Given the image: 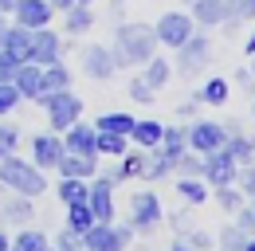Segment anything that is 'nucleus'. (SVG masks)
Returning <instances> with one entry per match:
<instances>
[{
  "label": "nucleus",
  "mask_w": 255,
  "mask_h": 251,
  "mask_svg": "<svg viewBox=\"0 0 255 251\" xmlns=\"http://www.w3.org/2000/svg\"><path fill=\"white\" fill-rule=\"evenodd\" d=\"M110 55H114L118 67H141L145 59L157 55V35H153L149 24H122V28L114 31Z\"/></svg>",
  "instance_id": "obj_1"
},
{
  "label": "nucleus",
  "mask_w": 255,
  "mask_h": 251,
  "mask_svg": "<svg viewBox=\"0 0 255 251\" xmlns=\"http://www.w3.org/2000/svg\"><path fill=\"white\" fill-rule=\"evenodd\" d=\"M0 185L20 192V196H39V192H47V177H43V169L35 161L28 165L16 153H8V157H0Z\"/></svg>",
  "instance_id": "obj_2"
},
{
  "label": "nucleus",
  "mask_w": 255,
  "mask_h": 251,
  "mask_svg": "<svg viewBox=\"0 0 255 251\" xmlns=\"http://www.w3.org/2000/svg\"><path fill=\"white\" fill-rule=\"evenodd\" d=\"M35 102L47 110V122H51L55 133H63L67 126H75L79 114H83V98H79L75 91H43Z\"/></svg>",
  "instance_id": "obj_3"
},
{
  "label": "nucleus",
  "mask_w": 255,
  "mask_h": 251,
  "mask_svg": "<svg viewBox=\"0 0 255 251\" xmlns=\"http://www.w3.org/2000/svg\"><path fill=\"white\" fill-rule=\"evenodd\" d=\"M129 240H133V228H114V224H98V220L79 236L83 251H126Z\"/></svg>",
  "instance_id": "obj_4"
},
{
  "label": "nucleus",
  "mask_w": 255,
  "mask_h": 251,
  "mask_svg": "<svg viewBox=\"0 0 255 251\" xmlns=\"http://www.w3.org/2000/svg\"><path fill=\"white\" fill-rule=\"evenodd\" d=\"M208 59H212V39H208L204 31H192L189 39L177 47V67H173V71L189 79V75H196V71H204Z\"/></svg>",
  "instance_id": "obj_5"
},
{
  "label": "nucleus",
  "mask_w": 255,
  "mask_h": 251,
  "mask_svg": "<svg viewBox=\"0 0 255 251\" xmlns=\"http://www.w3.org/2000/svg\"><path fill=\"white\" fill-rule=\"evenodd\" d=\"M165 216V208H161V196L157 192H137V196H129V228L133 232H153Z\"/></svg>",
  "instance_id": "obj_6"
},
{
  "label": "nucleus",
  "mask_w": 255,
  "mask_h": 251,
  "mask_svg": "<svg viewBox=\"0 0 255 251\" xmlns=\"http://www.w3.org/2000/svg\"><path fill=\"white\" fill-rule=\"evenodd\" d=\"M236 161L228 149H212V153L200 157V177H204V185L208 188H220V185H236Z\"/></svg>",
  "instance_id": "obj_7"
},
{
  "label": "nucleus",
  "mask_w": 255,
  "mask_h": 251,
  "mask_svg": "<svg viewBox=\"0 0 255 251\" xmlns=\"http://www.w3.org/2000/svg\"><path fill=\"white\" fill-rule=\"evenodd\" d=\"M192 31H196V24H192L189 12H165L157 24H153V35H157V43H165V47H181L185 39H189Z\"/></svg>",
  "instance_id": "obj_8"
},
{
  "label": "nucleus",
  "mask_w": 255,
  "mask_h": 251,
  "mask_svg": "<svg viewBox=\"0 0 255 251\" xmlns=\"http://www.w3.org/2000/svg\"><path fill=\"white\" fill-rule=\"evenodd\" d=\"M87 208L98 224H114V185L106 177H91V188H87Z\"/></svg>",
  "instance_id": "obj_9"
},
{
  "label": "nucleus",
  "mask_w": 255,
  "mask_h": 251,
  "mask_svg": "<svg viewBox=\"0 0 255 251\" xmlns=\"http://www.w3.org/2000/svg\"><path fill=\"white\" fill-rule=\"evenodd\" d=\"M0 51H4V55H8L12 63H32V51H35V28H24V24H8Z\"/></svg>",
  "instance_id": "obj_10"
},
{
  "label": "nucleus",
  "mask_w": 255,
  "mask_h": 251,
  "mask_svg": "<svg viewBox=\"0 0 255 251\" xmlns=\"http://www.w3.org/2000/svg\"><path fill=\"white\" fill-rule=\"evenodd\" d=\"M224 141H228V126L220 122H192L189 126V149L192 153H212V149H224Z\"/></svg>",
  "instance_id": "obj_11"
},
{
  "label": "nucleus",
  "mask_w": 255,
  "mask_h": 251,
  "mask_svg": "<svg viewBox=\"0 0 255 251\" xmlns=\"http://www.w3.org/2000/svg\"><path fill=\"white\" fill-rule=\"evenodd\" d=\"M63 153H67V145H63V137H59L55 129L32 137V161L39 165V169H55V165L63 161Z\"/></svg>",
  "instance_id": "obj_12"
},
{
  "label": "nucleus",
  "mask_w": 255,
  "mask_h": 251,
  "mask_svg": "<svg viewBox=\"0 0 255 251\" xmlns=\"http://www.w3.org/2000/svg\"><path fill=\"white\" fill-rule=\"evenodd\" d=\"M83 71H87V79H98V83H106V79H114L118 63H114V55H110V47H102V43H91V47H83Z\"/></svg>",
  "instance_id": "obj_13"
},
{
  "label": "nucleus",
  "mask_w": 255,
  "mask_h": 251,
  "mask_svg": "<svg viewBox=\"0 0 255 251\" xmlns=\"http://www.w3.org/2000/svg\"><path fill=\"white\" fill-rule=\"evenodd\" d=\"M12 16H16V24H24V28H47L51 24V16H55V8L47 4V0H16V8H12Z\"/></svg>",
  "instance_id": "obj_14"
},
{
  "label": "nucleus",
  "mask_w": 255,
  "mask_h": 251,
  "mask_svg": "<svg viewBox=\"0 0 255 251\" xmlns=\"http://www.w3.org/2000/svg\"><path fill=\"white\" fill-rule=\"evenodd\" d=\"M12 87L20 91V98L35 102V98L43 94V67H39V63H20L16 75H12Z\"/></svg>",
  "instance_id": "obj_15"
},
{
  "label": "nucleus",
  "mask_w": 255,
  "mask_h": 251,
  "mask_svg": "<svg viewBox=\"0 0 255 251\" xmlns=\"http://www.w3.org/2000/svg\"><path fill=\"white\" fill-rule=\"evenodd\" d=\"M63 145H67V153L98 157V145H95V126H83V122L67 126V129H63Z\"/></svg>",
  "instance_id": "obj_16"
},
{
  "label": "nucleus",
  "mask_w": 255,
  "mask_h": 251,
  "mask_svg": "<svg viewBox=\"0 0 255 251\" xmlns=\"http://www.w3.org/2000/svg\"><path fill=\"white\" fill-rule=\"evenodd\" d=\"M192 24H200V28H216L228 20V0H192Z\"/></svg>",
  "instance_id": "obj_17"
},
{
  "label": "nucleus",
  "mask_w": 255,
  "mask_h": 251,
  "mask_svg": "<svg viewBox=\"0 0 255 251\" xmlns=\"http://www.w3.org/2000/svg\"><path fill=\"white\" fill-rule=\"evenodd\" d=\"M63 59V43H59V35L47 28L35 31V51H32V63H39V67H47V63Z\"/></svg>",
  "instance_id": "obj_18"
},
{
  "label": "nucleus",
  "mask_w": 255,
  "mask_h": 251,
  "mask_svg": "<svg viewBox=\"0 0 255 251\" xmlns=\"http://www.w3.org/2000/svg\"><path fill=\"white\" fill-rule=\"evenodd\" d=\"M59 177H79V181H91L98 173V157H83V153H63V161L55 165Z\"/></svg>",
  "instance_id": "obj_19"
},
{
  "label": "nucleus",
  "mask_w": 255,
  "mask_h": 251,
  "mask_svg": "<svg viewBox=\"0 0 255 251\" xmlns=\"http://www.w3.org/2000/svg\"><path fill=\"white\" fill-rule=\"evenodd\" d=\"M161 153L169 157L173 165H177V157L189 149V129H181V126H165V133H161Z\"/></svg>",
  "instance_id": "obj_20"
},
{
  "label": "nucleus",
  "mask_w": 255,
  "mask_h": 251,
  "mask_svg": "<svg viewBox=\"0 0 255 251\" xmlns=\"http://www.w3.org/2000/svg\"><path fill=\"white\" fill-rule=\"evenodd\" d=\"M224 149L232 153V161H236V165H248V161H255V137H244L240 129H228Z\"/></svg>",
  "instance_id": "obj_21"
},
{
  "label": "nucleus",
  "mask_w": 255,
  "mask_h": 251,
  "mask_svg": "<svg viewBox=\"0 0 255 251\" xmlns=\"http://www.w3.org/2000/svg\"><path fill=\"white\" fill-rule=\"evenodd\" d=\"M161 133H165V126L157 122V118H145V122H133V129H129V137L141 145V149H157L161 145Z\"/></svg>",
  "instance_id": "obj_22"
},
{
  "label": "nucleus",
  "mask_w": 255,
  "mask_h": 251,
  "mask_svg": "<svg viewBox=\"0 0 255 251\" xmlns=\"http://www.w3.org/2000/svg\"><path fill=\"white\" fill-rule=\"evenodd\" d=\"M169 173H173V161L161 153V149L141 153V173H137V177H145V181H161V177H169Z\"/></svg>",
  "instance_id": "obj_23"
},
{
  "label": "nucleus",
  "mask_w": 255,
  "mask_h": 251,
  "mask_svg": "<svg viewBox=\"0 0 255 251\" xmlns=\"http://www.w3.org/2000/svg\"><path fill=\"white\" fill-rule=\"evenodd\" d=\"M141 67H145V71H141V83H145L149 91H161V87L169 83V75H173L169 59H157V55H153V59H145Z\"/></svg>",
  "instance_id": "obj_24"
},
{
  "label": "nucleus",
  "mask_w": 255,
  "mask_h": 251,
  "mask_svg": "<svg viewBox=\"0 0 255 251\" xmlns=\"http://www.w3.org/2000/svg\"><path fill=\"white\" fill-rule=\"evenodd\" d=\"M177 196H181L185 204H204V200H208L204 177H181V181H177Z\"/></svg>",
  "instance_id": "obj_25"
},
{
  "label": "nucleus",
  "mask_w": 255,
  "mask_h": 251,
  "mask_svg": "<svg viewBox=\"0 0 255 251\" xmlns=\"http://www.w3.org/2000/svg\"><path fill=\"white\" fill-rule=\"evenodd\" d=\"M126 133H106V129H95V145H98V157H122L126 153Z\"/></svg>",
  "instance_id": "obj_26"
},
{
  "label": "nucleus",
  "mask_w": 255,
  "mask_h": 251,
  "mask_svg": "<svg viewBox=\"0 0 255 251\" xmlns=\"http://www.w3.org/2000/svg\"><path fill=\"white\" fill-rule=\"evenodd\" d=\"M0 216H8L12 224H20V228H24V224H32V196H20V192H16V196L0 208Z\"/></svg>",
  "instance_id": "obj_27"
},
{
  "label": "nucleus",
  "mask_w": 255,
  "mask_h": 251,
  "mask_svg": "<svg viewBox=\"0 0 255 251\" xmlns=\"http://www.w3.org/2000/svg\"><path fill=\"white\" fill-rule=\"evenodd\" d=\"M8 251H47V236H43L39 228H28V224H24V232L8 244Z\"/></svg>",
  "instance_id": "obj_28"
},
{
  "label": "nucleus",
  "mask_w": 255,
  "mask_h": 251,
  "mask_svg": "<svg viewBox=\"0 0 255 251\" xmlns=\"http://www.w3.org/2000/svg\"><path fill=\"white\" fill-rule=\"evenodd\" d=\"M43 91H71V71L63 67V59L43 67Z\"/></svg>",
  "instance_id": "obj_29"
},
{
  "label": "nucleus",
  "mask_w": 255,
  "mask_h": 251,
  "mask_svg": "<svg viewBox=\"0 0 255 251\" xmlns=\"http://www.w3.org/2000/svg\"><path fill=\"white\" fill-rule=\"evenodd\" d=\"M95 224V216H91V208H87V200H79V204H67V232H75V236H83L87 228Z\"/></svg>",
  "instance_id": "obj_30"
},
{
  "label": "nucleus",
  "mask_w": 255,
  "mask_h": 251,
  "mask_svg": "<svg viewBox=\"0 0 255 251\" xmlns=\"http://www.w3.org/2000/svg\"><path fill=\"white\" fill-rule=\"evenodd\" d=\"M133 114H122V110H110V114H102L95 122V129H106V133H126L129 137V129H133Z\"/></svg>",
  "instance_id": "obj_31"
},
{
  "label": "nucleus",
  "mask_w": 255,
  "mask_h": 251,
  "mask_svg": "<svg viewBox=\"0 0 255 251\" xmlns=\"http://www.w3.org/2000/svg\"><path fill=\"white\" fill-rule=\"evenodd\" d=\"M91 24H95V16H91V8H83V4H71V8L63 12V28L71 31V35L91 31Z\"/></svg>",
  "instance_id": "obj_32"
},
{
  "label": "nucleus",
  "mask_w": 255,
  "mask_h": 251,
  "mask_svg": "<svg viewBox=\"0 0 255 251\" xmlns=\"http://www.w3.org/2000/svg\"><path fill=\"white\" fill-rule=\"evenodd\" d=\"M228 94H232L228 79H208V83L200 87V94H196V98H200L204 106H224V102H228Z\"/></svg>",
  "instance_id": "obj_33"
},
{
  "label": "nucleus",
  "mask_w": 255,
  "mask_h": 251,
  "mask_svg": "<svg viewBox=\"0 0 255 251\" xmlns=\"http://www.w3.org/2000/svg\"><path fill=\"white\" fill-rule=\"evenodd\" d=\"M87 188H91V181H79V177H59V200L63 204H79V200H87Z\"/></svg>",
  "instance_id": "obj_34"
},
{
  "label": "nucleus",
  "mask_w": 255,
  "mask_h": 251,
  "mask_svg": "<svg viewBox=\"0 0 255 251\" xmlns=\"http://www.w3.org/2000/svg\"><path fill=\"white\" fill-rule=\"evenodd\" d=\"M244 20H255V0H228V20H224V28L236 31Z\"/></svg>",
  "instance_id": "obj_35"
},
{
  "label": "nucleus",
  "mask_w": 255,
  "mask_h": 251,
  "mask_svg": "<svg viewBox=\"0 0 255 251\" xmlns=\"http://www.w3.org/2000/svg\"><path fill=\"white\" fill-rule=\"evenodd\" d=\"M248 240H252V236H248L240 224H232V228H224V232H220L216 248H220V251H244V244H248Z\"/></svg>",
  "instance_id": "obj_36"
},
{
  "label": "nucleus",
  "mask_w": 255,
  "mask_h": 251,
  "mask_svg": "<svg viewBox=\"0 0 255 251\" xmlns=\"http://www.w3.org/2000/svg\"><path fill=\"white\" fill-rule=\"evenodd\" d=\"M216 204H220L224 212H236V208H244V192L236 185H220L216 188Z\"/></svg>",
  "instance_id": "obj_37"
},
{
  "label": "nucleus",
  "mask_w": 255,
  "mask_h": 251,
  "mask_svg": "<svg viewBox=\"0 0 255 251\" xmlns=\"http://www.w3.org/2000/svg\"><path fill=\"white\" fill-rule=\"evenodd\" d=\"M236 185H240L244 196H255V161H248V165L236 169Z\"/></svg>",
  "instance_id": "obj_38"
},
{
  "label": "nucleus",
  "mask_w": 255,
  "mask_h": 251,
  "mask_svg": "<svg viewBox=\"0 0 255 251\" xmlns=\"http://www.w3.org/2000/svg\"><path fill=\"white\" fill-rule=\"evenodd\" d=\"M20 102H24V98H20V91H16L12 83H0V118H4V114H12Z\"/></svg>",
  "instance_id": "obj_39"
},
{
  "label": "nucleus",
  "mask_w": 255,
  "mask_h": 251,
  "mask_svg": "<svg viewBox=\"0 0 255 251\" xmlns=\"http://www.w3.org/2000/svg\"><path fill=\"white\" fill-rule=\"evenodd\" d=\"M16 145H20V129L16 126H0V157L16 153Z\"/></svg>",
  "instance_id": "obj_40"
},
{
  "label": "nucleus",
  "mask_w": 255,
  "mask_h": 251,
  "mask_svg": "<svg viewBox=\"0 0 255 251\" xmlns=\"http://www.w3.org/2000/svg\"><path fill=\"white\" fill-rule=\"evenodd\" d=\"M173 169H181V177H200V153H189V149H185V153L177 157Z\"/></svg>",
  "instance_id": "obj_41"
},
{
  "label": "nucleus",
  "mask_w": 255,
  "mask_h": 251,
  "mask_svg": "<svg viewBox=\"0 0 255 251\" xmlns=\"http://www.w3.org/2000/svg\"><path fill=\"white\" fill-rule=\"evenodd\" d=\"M185 244H192L196 251H208L216 244V236H212V232H200V228H189V232H185Z\"/></svg>",
  "instance_id": "obj_42"
},
{
  "label": "nucleus",
  "mask_w": 255,
  "mask_h": 251,
  "mask_svg": "<svg viewBox=\"0 0 255 251\" xmlns=\"http://www.w3.org/2000/svg\"><path fill=\"white\" fill-rule=\"evenodd\" d=\"M153 94H157V91H149L141 79H133V83H129V98H133V102H145V106H149V102H153Z\"/></svg>",
  "instance_id": "obj_43"
},
{
  "label": "nucleus",
  "mask_w": 255,
  "mask_h": 251,
  "mask_svg": "<svg viewBox=\"0 0 255 251\" xmlns=\"http://www.w3.org/2000/svg\"><path fill=\"white\" fill-rule=\"evenodd\" d=\"M236 224H240L248 236H255V212L252 208H236Z\"/></svg>",
  "instance_id": "obj_44"
},
{
  "label": "nucleus",
  "mask_w": 255,
  "mask_h": 251,
  "mask_svg": "<svg viewBox=\"0 0 255 251\" xmlns=\"http://www.w3.org/2000/svg\"><path fill=\"white\" fill-rule=\"evenodd\" d=\"M16 67H20V63H12L8 55H4V51H0V83H12V75H16Z\"/></svg>",
  "instance_id": "obj_45"
},
{
  "label": "nucleus",
  "mask_w": 255,
  "mask_h": 251,
  "mask_svg": "<svg viewBox=\"0 0 255 251\" xmlns=\"http://www.w3.org/2000/svg\"><path fill=\"white\" fill-rule=\"evenodd\" d=\"M196 106H200V98H189V102H181V106H177V114H181V118H192V114H196Z\"/></svg>",
  "instance_id": "obj_46"
},
{
  "label": "nucleus",
  "mask_w": 255,
  "mask_h": 251,
  "mask_svg": "<svg viewBox=\"0 0 255 251\" xmlns=\"http://www.w3.org/2000/svg\"><path fill=\"white\" fill-rule=\"evenodd\" d=\"M236 83H240V87H252L255 75H252V71H240V75H236Z\"/></svg>",
  "instance_id": "obj_47"
},
{
  "label": "nucleus",
  "mask_w": 255,
  "mask_h": 251,
  "mask_svg": "<svg viewBox=\"0 0 255 251\" xmlns=\"http://www.w3.org/2000/svg\"><path fill=\"white\" fill-rule=\"evenodd\" d=\"M47 4H51V8H59V12H67V8H71V4H79V0H47Z\"/></svg>",
  "instance_id": "obj_48"
},
{
  "label": "nucleus",
  "mask_w": 255,
  "mask_h": 251,
  "mask_svg": "<svg viewBox=\"0 0 255 251\" xmlns=\"http://www.w3.org/2000/svg\"><path fill=\"white\" fill-rule=\"evenodd\" d=\"M244 51H248V55H255V28H252V35L244 39Z\"/></svg>",
  "instance_id": "obj_49"
},
{
  "label": "nucleus",
  "mask_w": 255,
  "mask_h": 251,
  "mask_svg": "<svg viewBox=\"0 0 255 251\" xmlns=\"http://www.w3.org/2000/svg\"><path fill=\"white\" fill-rule=\"evenodd\" d=\"M12 8H16V0H0V16H8Z\"/></svg>",
  "instance_id": "obj_50"
},
{
  "label": "nucleus",
  "mask_w": 255,
  "mask_h": 251,
  "mask_svg": "<svg viewBox=\"0 0 255 251\" xmlns=\"http://www.w3.org/2000/svg\"><path fill=\"white\" fill-rule=\"evenodd\" d=\"M169 251H196V248H192V244H185V240H177V244H173Z\"/></svg>",
  "instance_id": "obj_51"
},
{
  "label": "nucleus",
  "mask_w": 255,
  "mask_h": 251,
  "mask_svg": "<svg viewBox=\"0 0 255 251\" xmlns=\"http://www.w3.org/2000/svg\"><path fill=\"white\" fill-rule=\"evenodd\" d=\"M8 244H12V240H8V232L0 228V251H8Z\"/></svg>",
  "instance_id": "obj_52"
},
{
  "label": "nucleus",
  "mask_w": 255,
  "mask_h": 251,
  "mask_svg": "<svg viewBox=\"0 0 255 251\" xmlns=\"http://www.w3.org/2000/svg\"><path fill=\"white\" fill-rule=\"evenodd\" d=\"M4 31H8V20L0 16V43H4Z\"/></svg>",
  "instance_id": "obj_53"
},
{
  "label": "nucleus",
  "mask_w": 255,
  "mask_h": 251,
  "mask_svg": "<svg viewBox=\"0 0 255 251\" xmlns=\"http://www.w3.org/2000/svg\"><path fill=\"white\" fill-rule=\"evenodd\" d=\"M244 251H255V236H252V240H248V244H244Z\"/></svg>",
  "instance_id": "obj_54"
},
{
  "label": "nucleus",
  "mask_w": 255,
  "mask_h": 251,
  "mask_svg": "<svg viewBox=\"0 0 255 251\" xmlns=\"http://www.w3.org/2000/svg\"><path fill=\"white\" fill-rule=\"evenodd\" d=\"M248 208H252V212H255V196H252V204H248Z\"/></svg>",
  "instance_id": "obj_55"
},
{
  "label": "nucleus",
  "mask_w": 255,
  "mask_h": 251,
  "mask_svg": "<svg viewBox=\"0 0 255 251\" xmlns=\"http://www.w3.org/2000/svg\"><path fill=\"white\" fill-rule=\"evenodd\" d=\"M252 118H255V102H252Z\"/></svg>",
  "instance_id": "obj_56"
},
{
  "label": "nucleus",
  "mask_w": 255,
  "mask_h": 251,
  "mask_svg": "<svg viewBox=\"0 0 255 251\" xmlns=\"http://www.w3.org/2000/svg\"><path fill=\"white\" fill-rule=\"evenodd\" d=\"M79 4H91V0H79Z\"/></svg>",
  "instance_id": "obj_57"
}]
</instances>
